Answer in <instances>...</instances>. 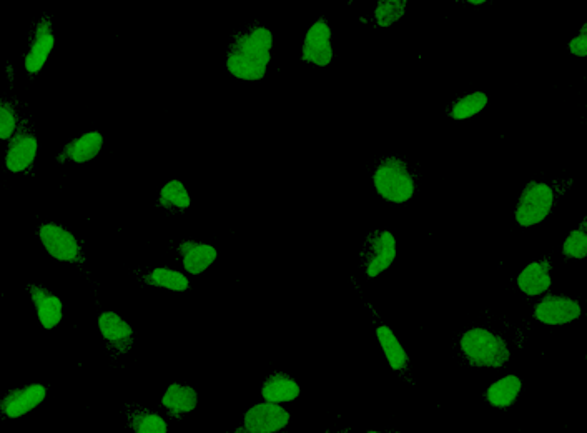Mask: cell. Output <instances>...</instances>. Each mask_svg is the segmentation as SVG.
<instances>
[{
    "instance_id": "cell-19",
    "label": "cell",
    "mask_w": 587,
    "mask_h": 433,
    "mask_svg": "<svg viewBox=\"0 0 587 433\" xmlns=\"http://www.w3.org/2000/svg\"><path fill=\"white\" fill-rule=\"evenodd\" d=\"M375 339L380 345L381 354L385 357L388 367L400 377L410 374V354H408V350H406L405 345H403L393 327L388 324L376 325Z\"/></svg>"
},
{
    "instance_id": "cell-2",
    "label": "cell",
    "mask_w": 587,
    "mask_h": 433,
    "mask_svg": "<svg viewBox=\"0 0 587 433\" xmlns=\"http://www.w3.org/2000/svg\"><path fill=\"white\" fill-rule=\"evenodd\" d=\"M458 352L464 364L476 370H501L513 359V347L501 332L488 325H471L459 335Z\"/></svg>"
},
{
    "instance_id": "cell-6",
    "label": "cell",
    "mask_w": 587,
    "mask_h": 433,
    "mask_svg": "<svg viewBox=\"0 0 587 433\" xmlns=\"http://www.w3.org/2000/svg\"><path fill=\"white\" fill-rule=\"evenodd\" d=\"M398 259V237L391 229H373L366 234L361 269L366 279H380Z\"/></svg>"
},
{
    "instance_id": "cell-34",
    "label": "cell",
    "mask_w": 587,
    "mask_h": 433,
    "mask_svg": "<svg viewBox=\"0 0 587 433\" xmlns=\"http://www.w3.org/2000/svg\"><path fill=\"white\" fill-rule=\"evenodd\" d=\"M368 310H370V314L371 315H375V317H378V310L375 309V307H373V305L368 304Z\"/></svg>"
},
{
    "instance_id": "cell-14",
    "label": "cell",
    "mask_w": 587,
    "mask_h": 433,
    "mask_svg": "<svg viewBox=\"0 0 587 433\" xmlns=\"http://www.w3.org/2000/svg\"><path fill=\"white\" fill-rule=\"evenodd\" d=\"M180 269L193 279L207 274L220 259L217 245L207 240L183 239L175 247Z\"/></svg>"
},
{
    "instance_id": "cell-23",
    "label": "cell",
    "mask_w": 587,
    "mask_h": 433,
    "mask_svg": "<svg viewBox=\"0 0 587 433\" xmlns=\"http://www.w3.org/2000/svg\"><path fill=\"white\" fill-rule=\"evenodd\" d=\"M125 420L130 433H170L167 415L148 405H129L125 410Z\"/></svg>"
},
{
    "instance_id": "cell-18",
    "label": "cell",
    "mask_w": 587,
    "mask_h": 433,
    "mask_svg": "<svg viewBox=\"0 0 587 433\" xmlns=\"http://www.w3.org/2000/svg\"><path fill=\"white\" fill-rule=\"evenodd\" d=\"M105 149V135L99 129H89L67 140L60 152L67 157V162L85 165L99 159Z\"/></svg>"
},
{
    "instance_id": "cell-1",
    "label": "cell",
    "mask_w": 587,
    "mask_h": 433,
    "mask_svg": "<svg viewBox=\"0 0 587 433\" xmlns=\"http://www.w3.org/2000/svg\"><path fill=\"white\" fill-rule=\"evenodd\" d=\"M275 32L267 24H252L233 34L225 52V72L243 84H258L273 62Z\"/></svg>"
},
{
    "instance_id": "cell-17",
    "label": "cell",
    "mask_w": 587,
    "mask_h": 433,
    "mask_svg": "<svg viewBox=\"0 0 587 433\" xmlns=\"http://www.w3.org/2000/svg\"><path fill=\"white\" fill-rule=\"evenodd\" d=\"M200 407V394L197 387L187 382L175 380L168 384L160 395V410L167 415L168 420L185 419L188 415L195 414Z\"/></svg>"
},
{
    "instance_id": "cell-15",
    "label": "cell",
    "mask_w": 587,
    "mask_h": 433,
    "mask_svg": "<svg viewBox=\"0 0 587 433\" xmlns=\"http://www.w3.org/2000/svg\"><path fill=\"white\" fill-rule=\"evenodd\" d=\"M27 297L34 309L35 319L45 332L59 329L65 319V302L54 290L40 284H27Z\"/></svg>"
},
{
    "instance_id": "cell-25",
    "label": "cell",
    "mask_w": 587,
    "mask_h": 433,
    "mask_svg": "<svg viewBox=\"0 0 587 433\" xmlns=\"http://www.w3.org/2000/svg\"><path fill=\"white\" fill-rule=\"evenodd\" d=\"M158 209L168 214H182L192 207V192L180 179H170L158 190Z\"/></svg>"
},
{
    "instance_id": "cell-20",
    "label": "cell",
    "mask_w": 587,
    "mask_h": 433,
    "mask_svg": "<svg viewBox=\"0 0 587 433\" xmlns=\"http://www.w3.org/2000/svg\"><path fill=\"white\" fill-rule=\"evenodd\" d=\"M524 392V380L516 372L499 375L484 389V400L494 410L513 409Z\"/></svg>"
},
{
    "instance_id": "cell-13",
    "label": "cell",
    "mask_w": 587,
    "mask_h": 433,
    "mask_svg": "<svg viewBox=\"0 0 587 433\" xmlns=\"http://www.w3.org/2000/svg\"><path fill=\"white\" fill-rule=\"evenodd\" d=\"M292 420V412L285 405L258 400L245 410L240 425L245 433H282L290 427Z\"/></svg>"
},
{
    "instance_id": "cell-21",
    "label": "cell",
    "mask_w": 587,
    "mask_h": 433,
    "mask_svg": "<svg viewBox=\"0 0 587 433\" xmlns=\"http://www.w3.org/2000/svg\"><path fill=\"white\" fill-rule=\"evenodd\" d=\"M301 397V385L295 375L288 374L285 370H275L267 375L260 385V400L270 404L290 405L295 404Z\"/></svg>"
},
{
    "instance_id": "cell-7",
    "label": "cell",
    "mask_w": 587,
    "mask_h": 433,
    "mask_svg": "<svg viewBox=\"0 0 587 433\" xmlns=\"http://www.w3.org/2000/svg\"><path fill=\"white\" fill-rule=\"evenodd\" d=\"M583 315V302L571 294L549 292L541 299L534 300L531 307V319L549 329L576 324L579 319H583Z\"/></svg>"
},
{
    "instance_id": "cell-11",
    "label": "cell",
    "mask_w": 587,
    "mask_h": 433,
    "mask_svg": "<svg viewBox=\"0 0 587 433\" xmlns=\"http://www.w3.org/2000/svg\"><path fill=\"white\" fill-rule=\"evenodd\" d=\"M40 155V140L34 129L22 125V129L5 144L2 165L10 175L29 174Z\"/></svg>"
},
{
    "instance_id": "cell-12",
    "label": "cell",
    "mask_w": 587,
    "mask_h": 433,
    "mask_svg": "<svg viewBox=\"0 0 587 433\" xmlns=\"http://www.w3.org/2000/svg\"><path fill=\"white\" fill-rule=\"evenodd\" d=\"M99 334L107 345V349L117 359H124L135 349L137 334L134 325L125 319L117 310L105 309L97 315Z\"/></svg>"
},
{
    "instance_id": "cell-9",
    "label": "cell",
    "mask_w": 587,
    "mask_h": 433,
    "mask_svg": "<svg viewBox=\"0 0 587 433\" xmlns=\"http://www.w3.org/2000/svg\"><path fill=\"white\" fill-rule=\"evenodd\" d=\"M57 37H55L54 19L42 15L30 30L29 44L22 57V69L29 77H39L45 65L54 54Z\"/></svg>"
},
{
    "instance_id": "cell-24",
    "label": "cell",
    "mask_w": 587,
    "mask_h": 433,
    "mask_svg": "<svg viewBox=\"0 0 587 433\" xmlns=\"http://www.w3.org/2000/svg\"><path fill=\"white\" fill-rule=\"evenodd\" d=\"M489 107V94L483 89H473L458 95L456 99L449 104L446 115L449 120L456 124H463L468 120L476 119L479 115L484 114V110Z\"/></svg>"
},
{
    "instance_id": "cell-10",
    "label": "cell",
    "mask_w": 587,
    "mask_h": 433,
    "mask_svg": "<svg viewBox=\"0 0 587 433\" xmlns=\"http://www.w3.org/2000/svg\"><path fill=\"white\" fill-rule=\"evenodd\" d=\"M49 387L42 382L12 387L0 394V417L5 420L27 419L49 399Z\"/></svg>"
},
{
    "instance_id": "cell-4",
    "label": "cell",
    "mask_w": 587,
    "mask_h": 433,
    "mask_svg": "<svg viewBox=\"0 0 587 433\" xmlns=\"http://www.w3.org/2000/svg\"><path fill=\"white\" fill-rule=\"evenodd\" d=\"M559 194L554 182L549 180L534 179L524 184L519 190L518 199L514 204V224L519 229H536L544 222H548L558 205Z\"/></svg>"
},
{
    "instance_id": "cell-26",
    "label": "cell",
    "mask_w": 587,
    "mask_h": 433,
    "mask_svg": "<svg viewBox=\"0 0 587 433\" xmlns=\"http://www.w3.org/2000/svg\"><path fill=\"white\" fill-rule=\"evenodd\" d=\"M408 12V0H376L370 12L371 24L375 25L376 29H391L401 24Z\"/></svg>"
},
{
    "instance_id": "cell-31",
    "label": "cell",
    "mask_w": 587,
    "mask_h": 433,
    "mask_svg": "<svg viewBox=\"0 0 587 433\" xmlns=\"http://www.w3.org/2000/svg\"><path fill=\"white\" fill-rule=\"evenodd\" d=\"M464 5H471V7H481L486 4V0H464Z\"/></svg>"
},
{
    "instance_id": "cell-36",
    "label": "cell",
    "mask_w": 587,
    "mask_h": 433,
    "mask_svg": "<svg viewBox=\"0 0 587 433\" xmlns=\"http://www.w3.org/2000/svg\"><path fill=\"white\" fill-rule=\"evenodd\" d=\"M323 433H341V432H340V430L328 429V430H325V432H323Z\"/></svg>"
},
{
    "instance_id": "cell-35",
    "label": "cell",
    "mask_w": 587,
    "mask_h": 433,
    "mask_svg": "<svg viewBox=\"0 0 587 433\" xmlns=\"http://www.w3.org/2000/svg\"><path fill=\"white\" fill-rule=\"evenodd\" d=\"M230 433H245V432H243L242 425H237V427H235V429H233L232 432H230Z\"/></svg>"
},
{
    "instance_id": "cell-3",
    "label": "cell",
    "mask_w": 587,
    "mask_h": 433,
    "mask_svg": "<svg viewBox=\"0 0 587 433\" xmlns=\"http://www.w3.org/2000/svg\"><path fill=\"white\" fill-rule=\"evenodd\" d=\"M371 184L378 199L393 207H403L418 195V175L400 155H386L371 170Z\"/></svg>"
},
{
    "instance_id": "cell-22",
    "label": "cell",
    "mask_w": 587,
    "mask_h": 433,
    "mask_svg": "<svg viewBox=\"0 0 587 433\" xmlns=\"http://www.w3.org/2000/svg\"><path fill=\"white\" fill-rule=\"evenodd\" d=\"M140 280L150 289L165 290L170 294H187L192 289V279L180 267L155 265L140 274Z\"/></svg>"
},
{
    "instance_id": "cell-8",
    "label": "cell",
    "mask_w": 587,
    "mask_h": 433,
    "mask_svg": "<svg viewBox=\"0 0 587 433\" xmlns=\"http://www.w3.org/2000/svg\"><path fill=\"white\" fill-rule=\"evenodd\" d=\"M335 32L330 19L320 15L306 27L303 42H301V62L311 65L315 69H326L335 60Z\"/></svg>"
},
{
    "instance_id": "cell-5",
    "label": "cell",
    "mask_w": 587,
    "mask_h": 433,
    "mask_svg": "<svg viewBox=\"0 0 587 433\" xmlns=\"http://www.w3.org/2000/svg\"><path fill=\"white\" fill-rule=\"evenodd\" d=\"M35 237L45 254L55 262L65 265L85 264L84 244L67 225L45 220L35 230Z\"/></svg>"
},
{
    "instance_id": "cell-33",
    "label": "cell",
    "mask_w": 587,
    "mask_h": 433,
    "mask_svg": "<svg viewBox=\"0 0 587 433\" xmlns=\"http://www.w3.org/2000/svg\"><path fill=\"white\" fill-rule=\"evenodd\" d=\"M363 433H398L395 430H388V429H368L365 430Z\"/></svg>"
},
{
    "instance_id": "cell-29",
    "label": "cell",
    "mask_w": 587,
    "mask_h": 433,
    "mask_svg": "<svg viewBox=\"0 0 587 433\" xmlns=\"http://www.w3.org/2000/svg\"><path fill=\"white\" fill-rule=\"evenodd\" d=\"M568 54L576 59H586L587 57V24L581 25L578 34L568 42Z\"/></svg>"
},
{
    "instance_id": "cell-27",
    "label": "cell",
    "mask_w": 587,
    "mask_h": 433,
    "mask_svg": "<svg viewBox=\"0 0 587 433\" xmlns=\"http://www.w3.org/2000/svg\"><path fill=\"white\" fill-rule=\"evenodd\" d=\"M559 254L566 260H573V262H583L587 260V219L584 217L576 227L569 230L561 247H559Z\"/></svg>"
},
{
    "instance_id": "cell-32",
    "label": "cell",
    "mask_w": 587,
    "mask_h": 433,
    "mask_svg": "<svg viewBox=\"0 0 587 433\" xmlns=\"http://www.w3.org/2000/svg\"><path fill=\"white\" fill-rule=\"evenodd\" d=\"M360 25H363V27H370L371 24V17L370 14L368 15H361L360 19Z\"/></svg>"
},
{
    "instance_id": "cell-28",
    "label": "cell",
    "mask_w": 587,
    "mask_h": 433,
    "mask_svg": "<svg viewBox=\"0 0 587 433\" xmlns=\"http://www.w3.org/2000/svg\"><path fill=\"white\" fill-rule=\"evenodd\" d=\"M22 117L14 99L0 95V142H9L20 129Z\"/></svg>"
},
{
    "instance_id": "cell-30",
    "label": "cell",
    "mask_w": 587,
    "mask_h": 433,
    "mask_svg": "<svg viewBox=\"0 0 587 433\" xmlns=\"http://www.w3.org/2000/svg\"><path fill=\"white\" fill-rule=\"evenodd\" d=\"M17 72H19V70H17V67H15L14 64H7V67H5V80L12 84V82H15V79H17Z\"/></svg>"
},
{
    "instance_id": "cell-16",
    "label": "cell",
    "mask_w": 587,
    "mask_h": 433,
    "mask_svg": "<svg viewBox=\"0 0 587 433\" xmlns=\"http://www.w3.org/2000/svg\"><path fill=\"white\" fill-rule=\"evenodd\" d=\"M514 285L524 299L538 300L553 290L554 267L548 257L534 259L519 270Z\"/></svg>"
}]
</instances>
